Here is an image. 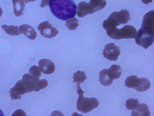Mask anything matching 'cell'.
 I'll list each match as a JSON object with an SVG mask.
<instances>
[{"instance_id": "ba28073f", "label": "cell", "mask_w": 154, "mask_h": 116, "mask_svg": "<svg viewBox=\"0 0 154 116\" xmlns=\"http://www.w3.org/2000/svg\"><path fill=\"white\" fill-rule=\"evenodd\" d=\"M137 33V31L134 27L126 25L120 29L116 28L108 36L111 38L116 40L134 39L135 38Z\"/></svg>"}, {"instance_id": "ac0fdd59", "label": "cell", "mask_w": 154, "mask_h": 116, "mask_svg": "<svg viewBox=\"0 0 154 116\" xmlns=\"http://www.w3.org/2000/svg\"><path fill=\"white\" fill-rule=\"evenodd\" d=\"M79 20L74 17L66 20L65 25L69 30H76L77 27L79 26Z\"/></svg>"}, {"instance_id": "d6986e66", "label": "cell", "mask_w": 154, "mask_h": 116, "mask_svg": "<svg viewBox=\"0 0 154 116\" xmlns=\"http://www.w3.org/2000/svg\"><path fill=\"white\" fill-rule=\"evenodd\" d=\"M139 103L137 99L129 98L128 100H126L125 105L128 110H133L138 107Z\"/></svg>"}, {"instance_id": "ffe728a7", "label": "cell", "mask_w": 154, "mask_h": 116, "mask_svg": "<svg viewBox=\"0 0 154 116\" xmlns=\"http://www.w3.org/2000/svg\"><path fill=\"white\" fill-rule=\"evenodd\" d=\"M48 83L45 79H43L38 80L35 86L34 91L38 92L41 89L45 88L48 85Z\"/></svg>"}, {"instance_id": "5b68a950", "label": "cell", "mask_w": 154, "mask_h": 116, "mask_svg": "<svg viewBox=\"0 0 154 116\" xmlns=\"http://www.w3.org/2000/svg\"><path fill=\"white\" fill-rule=\"evenodd\" d=\"M34 85L31 80L24 78L18 80L9 92L11 100L21 98V95L34 91Z\"/></svg>"}, {"instance_id": "484cf974", "label": "cell", "mask_w": 154, "mask_h": 116, "mask_svg": "<svg viewBox=\"0 0 154 116\" xmlns=\"http://www.w3.org/2000/svg\"><path fill=\"white\" fill-rule=\"evenodd\" d=\"M0 116H4V115L3 114V112L0 109Z\"/></svg>"}, {"instance_id": "7c38bea8", "label": "cell", "mask_w": 154, "mask_h": 116, "mask_svg": "<svg viewBox=\"0 0 154 116\" xmlns=\"http://www.w3.org/2000/svg\"><path fill=\"white\" fill-rule=\"evenodd\" d=\"M150 83L147 78L137 77L135 80L133 88L138 92H143L149 89Z\"/></svg>"}, {"instance_id": "9a60e30c", "label": "cell", "mask_w": 154, "mask_h": 116, "mask_svg": "<svg viewBox=\"0 0 154 116\" xmlns=\"http://www.w3.org/2000/svg\"><path fill=\"white\" fill-rule=\"evenodd\" d=\"M137 108L131 112V116H149L151 114L148 106L145 104H139Z\"/></svg>"}, {"instance_id": "52a82bcc", "label": "cell", "mask_w": 154, "mask_h": 116, "mask_svg": "<svg viewBox=\"0 0 154 116\" xmlns=\"http://www.w3.org/2000/svg\"><path fill=\"white\" fill-rule=\"evenodd\" d=\"M84 92L78 93L79 97L77 102V109L82 113H87L98 107L99 102L98 100L94 97H84Z\"/></svg>"}, {"instance_id": "603a6c76", "label": "cell", "mask_w": 154, "mask_h": 116, "mask_svg": "<svg viewBox=\"0 0 154 116\" xmlns=\"http://www.w3.org/2000/svg\"><path fill=\"white\" fill-rule=\"evenodd\" d=\"M153 0H141L142 2L146 4H148L149 3H152Z\"/></svg>"}, {"instance_id": "e0dca14e", "label": "cell", "mask_w": 154, "mask_h": 116, "mask_svg": "<svg viewBox=\"0 0 154 116\" xmlns=\"http://www.w3.org/2000/svg\"><path fill=\"white\" fill-rule=\"evenodd\" d=\"M87 78L86 74H85L84 71H78L76 73H74L73 82L79 85L81 83H83Z\"/></svg>"}, {"instance_id": "4fadbf2b", "label": "cell", "mask_w": 154, "mask_h": 116, "mask_svg": "<svg viewBox=\"0 0 154 116\" xmlns=\"http://www.w3.org/2000/svg\"><path fill=\"white\" fill-rule=\"evenodd\" d=\"M19 29L21 33L23 34L29 39L34 40L37 37V32L35 29L29 24H22L19 26Z\"/></svg>"}, {"instance_id": "9c48e42d", "label": "cell", "mask_w": 154, "mask_h": 116, "mask_svg": "<svg viewBox=\"0 0 154 116\" xmlns=\"http://www.w3.org/2000/svg\"><path fill=\"white\" fill-rule=\"evenodd\" d=\"M41 35L45 37L51 39L55 37L59 33L56 27L48 21H45L39 24L37 27Z\"/></svg>"}, {"instance_id": "6da1fadb", "label": "cell", "mask_w": 154, "mask_h": 116, "mask_svg": "<svg viewBox=\"0 0 154 116\" xmlns=\"http://www.w3.org/2000/svg\"><path fill=\"white\" fill-rule=\"evenodd\" d=\"M154 11H151L143 17L141 28L137 33L135 41L138 45L146 49L153 43Z\"/></svg>"}, {"instance_id": "5bb4252c", "label": "cell", "mask_w": 154, "mask_h": 116, "mask_svg": "<svg viewBox=\"0 0 154 116\" xmlns=\"http://www.w3.org/2000/svg\"><path fill=\"white\" fill-rule=\"evenodd\" d=\"M13 3L14 13L17 17L23 14L25 3L23 0H12Z\"/></svg>"}, {"instance_id": "3957f363", "label": "cell", "mask_w": 154, "mask_h": 116, "mask_svg": "<svg viewBox=\"0 0 154 116\" xmlns=\"http://www.w3.org/2000/svg\"><path fill=\"white\" fill-rule=\"evenodd\" d=\"M130 19L129 13L127 10L122 9L119 12L114 11L103 21V26L108 35L117 26L127 24Z\"/></svg>"}, {"instance_id": "7a4b0ae2", "label": "cell", "mask_w": 154, "mask_h": 116, "mask_svg": "<svg viewBox=\"0 0 154 116\" xmlns=\"http://www.w3.org/2000/svg\"><path fill=\"white\" fill-rule=\"evenodd\" d=\"M49 6L53 15L63 20L74 17L77 6L72 0H49Z\"/></svg>"}, {"instance_id": "2e32d148", "label": "cell", "mask_w": 154, "mask_h": 116, "mask_svg": "<svg viewBox=\"0 0 154 116\" xmlns=\"http://www.w3.org/2000/svg\"><path fill=\"white\" fill-rule=\"evenodd\" d=\"M1 27L7 34L11 35V36H18L21 34L18 26H15L14 25L8 26L5 24L2 26Z\"/></svg>"}, {"instance_id": "8992f818", "label": "cell", "mask_w": 154, "mask_h": 116, "mask_svg": "<svg viewBox=\"0 0 154 116\" xmlns=\"http://www.w3.org/2000/svg\"><path fill=\"white\" fill-rule=\"evenodd\" d=\"M122 69L119 65L113 64L109 69L102 70L99 73V81L104 86L111 85L114 80L119 78L121 75Z\"/></svg>"}, {"instance_id": "4316f807", "label": "cell", "mask_w": 154, "mask_h": 116, "mask_svg": "<svg viewBox=\"0 0 154 116\" xmlns=\"http://www.w3.org/2000/svg\"></svg>"}, {"instance_id": "30bf717a", "label": "cell", "mask_w": 154, "mask_h": 116, "mask_svg": "<svg viewBox=\"0 0 154 116\" xmlns=\"http://www.w3.org/2000/svg\"><path fill=\"white\" fill-rule=\"evenodd\" d=\"M119 47L115 45L114 43L106 44L104 47L102 55L104 58L110 61H115L118 59L120 53Z\"/></svg>"}, {"instance_id": "44dd1931", "label": "cell", "mask_w": 154, "mask_h": 116, "mask_svg": "<svg viewBox=\"0 0 154 116\" xmlns=\"http://www.w3.org/2000/svg\"><path fill=\"white\" fill-rule=\"evenodd\" d=\"M29 72V74L35 77H39L42 75L41 71L39 67L36 65L31 67Z\"/></svg>"}, {"instance_id": "7402d4cb", "label": "cell", "mask_w": 154, "mask_h": 116, "mask_svg": "<svg viewBox=\"0 0 154 116\" xmlns=\"http://www.w3.org/2000/svg\"><path fill=\"white\" fill-rule=\"evenodd\" d=\"M49 1V0H42L40 7L43 8L45 6L48 5Z\"/></svg>"}, {"instance_id": "277c9868", "label": "cell", "mask_w": 154, "mask_h": 116, "mask_svg": "<svg viewBox=\"0 0 154 116\" xmlns=\"http://www.w3.org/2000/svg\"><path fill=\"white\" fill-rule=\"evenodd\" d=\"M106 5L104 0H90L88 3L81 2L78 5L76 14L79 17H83L103 9Z\"/></svg>"}, {"instance_id": "8fae6325", "label": "cell", "mask_w": 154, "mask_h": 116, "mask_svg": "<svg viewBox=\"0 0 154 116\" xmlns=\"http://www.w3.org/2000/svg\"><path fill=\"white\" fill-rule=\"evenodd\" d=\"M41 72L45 74H49L53 73L55 70V65L53 61L48 59H40L38 62Z\"/></svg>"}, {"instance_id": "d4e9b609", "label": "cell", "mask_w": 154, "mask_h": 116, "mask_svg": "<svg viewBox=\"0 0 154 116\" xmlns=\"http://www.w3.org/2000/svg\"><path fill=\"white\" fill-rule=\"evenodd\" d=\"M3 14V10L0 7V17H1Z\"/></svg>"}, {"instance_id": "cb8c5ba5", "label": "cell", "mask_w": 154, "mask_h": 116, "mask_svg": "<svg viewBox=\"0 0 154 116\" xmlns=\"http://www.w3.org/2000/svg\"><path fill=\"white\" fill-rule=\"evenodd\" d=\"M24 1V2L26 3H27L28 2H34L36 0H23Z\"/></svg>"}]
</instances>
